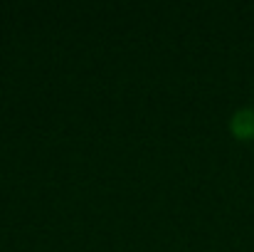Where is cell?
<instances>
[{
	"instance_id": "obj_1",
	"label": "cell",
	"mask_w": 254,
	"mask_h": 252,
	"mask_svg": "<svg viewBox=\"0 0 254 252\" xmlns=\"http://www.w3.org/2000/svg\"><path fill=\"white\" fill-rule=\"evenodd\" d=\"M232 131L240 139H252L254 136V111L252 109H240L232 116Z\"/></svg>"
}]
</instances>
